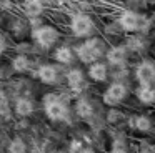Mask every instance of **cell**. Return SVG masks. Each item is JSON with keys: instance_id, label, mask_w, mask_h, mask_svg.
I'll use <instances>...</instances> for the list:
<instances>
[{"instance_id": "obj_24", "label": "cell", "mask_w": 155, "mask_h": 153, "mask_svg": "<svg viewBox=\"0 0 155 153\" xmlns=\"http://www.w3.org/2000/svg\"><path fill=\"white\" fill-rule=\"evenodd\" d=\"M8 50V37L5 33L0 32V58L4 57V53Z\"/></svg>"}, {"instance_id": "obj_3", "label": "cell", "mask_w": 155, "mask_h": 153, "mask_svg": "<svg viewBox=\"0 0 155 153\" xmlns=\"http://www.w3.org/2000/svg\"><path fill=\"white\" fill-rule=\"evenodd\" d=\"M104 53V43L98 38H88L75 47V55L82 63H95Z\"/></svg>"}, {"instance_id": "obj_26", "label": "cell", "mask_w": 155, "mask_h": 153, "mask_svg": "<svg viewBox=\"0 0 155 153\" xmlns=\"http://www.w3.org/2000/svg\"><path fill=\"white\" fill-rule=\"evenodd\" d=\"M2 27H4V15L0 13V28H2Z\"/></svg>"}, {"instance_id": "obj_23", "label": "cell", "mask_w": 155, "mask_h": 153, "mask_svg": "<svg viewBox=\"0 0 155 153\" xmlns=\"http://www.w3.org/2000/svg\"><path fill=\"white\" fill-rule=\"evenodd\" d=\"M12 75H14V70H12L10 63H7V65L0 63V80H10Z\"/></svg>"}, {"instance_id": "obj_20", "label": "cell", "mask_w": 155, "mask_h": 153, "mask_svg": "<svg viewBox=\"0 0 155 153\" xmlns=\"http://www.w3.org/2000/svg\"><path fill=\"white\" fill-rule=\"evenodd\" d=\"M75 112H77V115L82 116V118H90V116L94 115L92 103L88 102V100H85V98H80L77 102V105H75Z\"/></svg>"}, {"instance_id": "obj_21", "label": "cell", "mask_w": 155, "mask_h": 153, "mask_svg": "<svg viewBox=\"0 0 155 153\" xmlns=\"http://www.w3.org/2000/svg\"><path fill=\"white\" fill-rule=\"evenodd\" d=\"M150 126H152V122H150L148 116L138 115V116H135V118H134V128L138 130V132H148Z\"/></svg>"}, {"instance_id": "obj_25", "label": "cell", "mask_w": 155, "mask_h": 153, "mask_svg": "<svg viewBox=\"0 0 155 153\" xmlns=\"http://www.w3.org/2000/svg\"><path fill=\"white\" fill-rule=\"evenodd\" d=\"M78 153H95V150L94 148H82Z\"/></svg>"}, {"instance_id": "obj_10", "label": "cell", "mask_w": 155, "mask_h": 153, "mask_svg": "<svg viewBox=\"0 0 155 153\" xmlns=\"http://www.w3.org/2000/svg\"><path fill=\"white\" fill-rule=\"evenodd\" d=\"M7 28H8V32H10V35L15 37V38H25L27 35H30L28 20L22 18V17H12L7 23Z\"/></svg>"}, {"instance_id": "obj_5", "label": "cell", "mask_w": 155, "mask_h": 153, "mask_svg": "<svg viewBox=\"0 0 155 153\" xmlns=\"http://www.w3.org/2000/svg\"><path fill=\"white\" fill-rule=\"evenodd\" d=\"M135 78L140 86H148V88L155 90V65L150 60L140 62L135 70Z\"/></svg>"}, {"instance_id": "obj_2", "label": "cell", "mask_w": 155, "mask_h": 153, "mask_svg": "<svg viewBox=\"0 0 155 153\" xmlns=\"http://www.w3.org/2000/svg\"><path fill=\"white\" fill-rule=\"evenodd\" d=\"M30 38L32 42L37 45V48L40 50H50L57 45V42L60 40V32L55 28L54 25L44 23L42 27L32 30L30 32Z\"/></svg>"}, {"instance_id": "obj_9", "label": "cell", "mask_w": 155, "mask_h": 153, "mask_svg": "<svg viewBox=\"0 0 155 153\" xmlns=\"http://www.w3.org/2000/svg\"><path fill=\"white\" fill-rule=\"evenodd\" d=\"M125 96H127V86L120 82H115L105 90L104 102L107 103V105H118Z\"/></svg>"}, {"instance_id": "obj_12", "label": "cell", "mask_w": 155, "mask_h": 153, "mask_svg": "<svg viewBox=\"0 0 155 153\" xmlns=\"http://www.w3.org/2000/svg\"><path fill=\"white\" fill-rule=\"evenodd\" d=\"M10 67L14 70V73H18V75H24V73H28L34 67V60L28 55H22V53H17L10 58Z\"/></svg>"}, {"instance_id": "obj_14", "label": "cell", "mask_w": 155, "mask_h": 153, "mask_svg": "<svg viewBox=\"0 0 155 153\" xmlns=\"http://www.w3.org/2000/svg\"><path fill=\"white\" fill-rule=\"evenodd\" d=\"M75 52L74 48H70L68 45H60L54 50V60L60 65H70L75 58Z\"/></svg>"}, {"instance_id": "obj_6", "label": "cell", "mask_w": 155, "mask_h": 153, "mask_svg": "<svg viewBox=\"0 0 155 153\" xmlns=\"http://www.w3.org/2000/svg\"><path fill=\"white\" fill-rule=\"evenodd\" d=\"M35 76L40 80L44 85H55L60 80V70L54 63H42L35 70Z\"/></svg>"}, {"instance_id": "obj_18", "label": "cell", "mask_w": 155, "mask_h": 153, "mask_svg": "<svg viewBox=\"0 0 155 153\" xmlns=\"http://www.w3.org/2000/svg\"><path fill=\"white\" fill-rule=\"evenodd\" d=\"M5 150H7V153H27L28 145L22 136H14L8 140V145Z\"/></svg>"}, {"instance_id": "obj_1", "label": "cell", "mask_w": 155, "mask_h": 153, "mask_svg": "<svg viewBox=\"0 0 155 153\" xmlns=\"http://www.w3.org/2000/svg\"><path fill=\"white\" fill-rule=\"evenodd\" d=\"M44 113L50 122H64L68 116V106L65 100L57 93H47L42 96Z\"/></svg>"}, {"instance_id": "obj_16", "label": "cell", "mask_w": 155, "mask_h": 153, "mask_svg": "<svg viewBox=\"0 0 155 153\" xmlns=\"http://www.w3.org/2000/svg\"><path fill=\"white\" fill-rule=\"evenodd\" d=\"M125 58H127V47L125 45H115L107 52V62L114 67L122 65Z\"/></svg>"}, {"instance_id": "obj_22", "label": "cell", "mask_w": 155, "mask_h": 153, "mask_svg": "<svg viewBox=\"0 0 155 153\" xmlns=\"http://www.w3.org/2000/svg\"><path fill=\"white\" fill-rule=\"evenodd\" d=\"M15 50H17V53H22V55H28L30 57L32 53H35L37 52V45H35L34 42H18L17 43V47H15Z\"/></svg>"}, {"instance_id": "obj_19", "label": "cell", "mask_w": 155, "mask_h": 153, "mask_svg": "<svg viewBox=\"0 0 155 153\" xmlns=\"http://www.w3.org/2000/svg\"><path fill=\"white\" fill-rule=\"evenodd\" d=\"M137 98L140 100L142 103H145V105H152V103H155V90L148 88V86H140L138 85Z\"/></svg>"}, {"instance_id": "obj_17", "label": "cell", "mask_w": 155, "mask_h": 153, "mask_svg": "<svg viewBox=\"0 0 155 153\" xmlns=\"http://www.w3.org/2000/svg\"><path fill=\"white\" fill-rule=\"evenodd\" d=\"M87 75L90 76L94 82H104V80H107V76H108V68H107L105 63L95 62V63H92V65L88 67Z\"/></svg>"}, {"instance_id": "obj_15", "label": "cell", "mask_w": 155, "mask_h": 153, "mask_svg": "<svg viewBox=\"0 0 155 153\" xmlns=\"http://www.w3.org/2000/svg\"><path fill=\"white\" fill-rule=\"evenodd\" d=\"M12 116H14V110L10 106V95L7 88L0 86V118L4 122H8Z\"/></svg>"}, {"instance_id": "obj_7", "label": "cell", "mask_w": 155, "mask_h": 153, "mask_svg": "<svg viewBox=\"0 0 155 153\" xmlns=\"http://www.w3.org/2000/svg\"><path fill=\"white\" fill-rule=\"evenodd\" d=\"M12 110H14V115L20 120H25L28 116L34 115L35 112V102L27 95H22L18 98L14 100V105H12Z\"/></svg>"}, {"instance_id": "obj_11", "label": "cell", "mask_w": 155, "mask_h": 153, "mask_svg": "<svg viewBox=\"0 0 155 153\" xmlns=\"http://www.w3.org/2000/svg\"><path fill=\"white\" fill-rule=\"evenodd\" d=\"M22 12L27 18H40L45 12L44 0H24L22 2Z\"/></svg>"}, {"instance_id": "obj_13", "label": "cell", "mask_w": 155, "mask_h": 153, "mask_svg": "<svg viewBox=\"0 0 155 153\" xmlns=\"http://www.w3.org/2000/svg\"><path fill=\"white\" fill-rule=\"evenodd\" d=\"M65 78H67V85L72 92L78 93L84 90L85 86V75L80 68H70L65 73Z\"/></svg>"}, {"instance_id": "obj_4", "label": "cell", "mask_w": 155, "mask_h": 153, "mask_svg": "<svg viewBox=\"0 0 155 153\" xmlns=\"http://www.w3.org/2000/svg\"><path fill=\"white\" fill-rule=\"evenodd\" d=\"M70 32L74 33V37L78 38H84L88 37L94 30V20L87 15V13H75L70 18Z\"/></svg>"}, {"instance_id": "obj_8", "label": "cell", "mask_w": 155, "mask_h": 153, "mask_svg": "<svg viewBox=\"0 0 155 153\" xmlns=\"http://www.w3.org/2000/svg\"><path fill=\"white\" fill-rule=\"evenodd\" d=\"M118 23L125 32H138L147 25L143 17H140L135 12H124L118 18Z\"/></svg>"}, {"instance_id": "obj_27", "label": "cell", "mask_w": 155, "mask_h": 153, "mask_svg": "<svg viewBox=\"0 0 155 153\" xmlns=\"http://www.w3.org/2000/svg\"><path fill=\"white\" fill-rule=\"evenodd\" d=\"M110 153H125V151H124V150H118V148H117V150H112Z\"/></svg>"}]
</instances>
